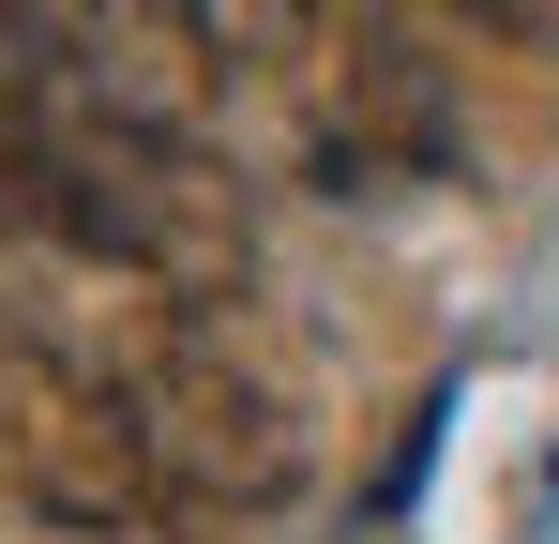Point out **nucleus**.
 <instances>
[{"instance_id": "1", "label": "nucleus", "mask_w": 559, "mask_h": 544, "mask_svg": "<svg viewBox=\"0 0 559 544\" xmlns=\"http://www.w3.org/2000/svg\"><path fill=\"white\" fill-rule=\"evenodd\" d=\"M31 181H46V227L76 258L136 272L152 303H242L258 287V212L242 181L212 167L167 121H106V106H31Z\"/></svg>"}, {"instance_id": "2", "label": "nucleus", "mask_w": 559, "mask_h": 544, "mask_svg": "<svg viewBox=\"0 0 559 544\" xmlns=\"http://www.w3.org/2000/svg\"><path fill=\"white\" fill-rule=\"evenodd\" d=\"M0 499L46 515V530H152L167 515V469L136 439V393L106 363L46 348L31 318H0Z\"/></svg>"}, {"instance_id": "3", "label": "nucleus", "mask_w": 559, "mask_h": 544, "mask_svg": "<svg viewBox=\"0 0 559 544\" xmlns=\"http://www.w3.org/2000/svg\"><path fill=\"white\" fill-rule=\"evenodd\" d=\"M136 439H152V469H167V499H197V515H273L287 484H302V424H287V393L258 378V363H227L212 333H152L136 348Z\"/></svg>"}, {"instance_id": "4", "label": "nucleus", "mask_w": 559, "mask_h": 544, "mask_svg": "<svg viewBox=\"0 0 559 544\" xmlns=\"http://www.w3.org/2000/svg\"><path fill=\"white\" fill-rule=\"evenodd\" d=\"M273 46H287V91H302V137L333 167H424L439 152V76L393 61L364 0H273Z\"/></svg>"}, {"instance_id": "5", "label": "nucleus", "mask_w": 559, "mask_h": 544, "mask_svg": "<svg viewBox=\"0 0 559 544\" xmlns=\"http://www.w3.org/2000/svg\"><path fill=\"white\" fill-rule=\"evenodd\" d=\"M46 31H61V106H106V121L197 137L212 91H227V15L212 0H46Z\"/></svg>"}, {"instance_id": "6", "label": "nucleus", "mask_w": 559, "mask_h": 544, "mask_svg": "<svg viewBox=\"0 0 559 544\" xmlns=\"http://www.w3.org/2000/svg\"><path fill=\"white\" fill-rule=\"evenodd\" d=\"M439 15H468V31H499V46H559V0H439Z\"/></svg>"}]
</instances>
